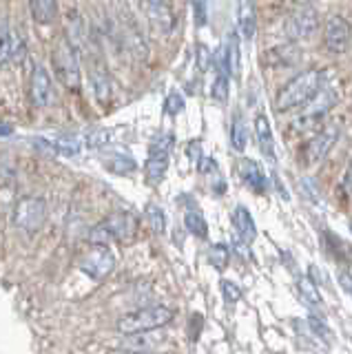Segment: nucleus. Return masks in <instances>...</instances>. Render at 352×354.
Wrapping results in <instances>:
<instances>
[{
	"label": "nucleus",
	"mask_w": 352,
	"mask_h": 354,
	"mask_svg": "<svg viewBox=\"0 0 352 354\" xmlns=\"http://www.w3.org/2000/svg\"><path fill=\"white\" fill-rule=\"evenodd\" d=\"M308 326H311V328L315 330V335H317L319 339H324V341H328V343H330V339H333V332H330L324 321H319L317 317H311V319H308Z\"/></svg>",
	"instance_id": "obj_32"
},
{
	"label": "nucleus",
	"mask_w": 352,
	"mask_h": 354,
	"mask_svg": "<svg viewBox=\"0 0 352 354\" xmlns=\"http://www.w3.org/2000/svg\"><path fill=\"white\" fill-rule=\"evenodd\" d=\"M299 60V51L295 47H277L268 53V64L272 66H290Z\"/></svg>",
	"instance_id": "obj_24"
},
{
	"label": "nucleus",
	"mask_w": 352,
	"mask_h": 354,
	"mask_svg": "<svg viewBox=\"0 0 352 354\" xmlns=\"http://www.w3.org/2000/svg\"><path fill=\"white\" fill-rule=\"evenodd\" d=\"M147 18L151 27L162 36L171 33L175 27V14L167 0H147Z\"/></svg>",
	"instance_id": "obj_13"
},
{
	"label": "nucleus",
	"mask_w": 352,
	"mask_h": 354,
	"mask_svg": "<svg viewBox=\"0 0 352 354\" xmlns=\"http://www.w3.org/2000/svg\"><path fill=\"white\" fill-rule=\"evenodd\" d=\"M51 147L58 155L73 158V155H78L82 151V142H80V138H75V136H60L56 140H51Z\"/></svg>",
	"instance_id": "obj_21"
},
{
	"label": "nucleus",
	"mask_w": 352,
	"mask_h": 354,
	"mask_svg": "<svg viewBox=\"0 0 352 354\" xmlns=\"http://www.w3.org/2000/svg\"><path fill=\"white\" fill-rule=\"evenodd\" d=\"M233 226L237 230V235L241 237V241L250 243L252 239L257 237V228H255V221H252L250 213L244 206H237L235 213H233Z\"/></svg>",
	"instance_id": "obj_16"
},
{
	"label": "nucleus",
	"mask_w": 352,
	"mask_h": 354,
	"mask_svg": "<svg viewBox=\"0 0 352 354\" xmlns=\"http://www.w3.org/2000/svg\"><path fill=\"white\" fill-rule=\"evenodd\" d=\"M104 166L111 173H115V175H129V173H133L136 169H138V164H136V160L131 158L129 153H124V151H113L109 158L104 160Z\"/></svg>",
	"instance_id": "obj_18"
},
{
	"label": "nucleus",
	"mask_w": 352,
	"mask_h": 354,
	"mask_svg": "<svg viewBox=\"0 0 352 354\" xmlns=\"http://www.w3.org/2000/svg\"><path fill=\"white\" fill-rule=\"evenodd\" d=\"M147 219L153 228L156 235H164V230H167V215H164V210L156 204H149L147 206Z\"/></svg>",
	"instance_id": "obj_27"
},
{
	"label": "nucleus",
	"mask_w": 352,
	"mask_h": 354,
	"mask_svg": "<svg viewBox=\"0 0 352 354\" xmlns=\"http://www.w3.org/2000/svg\"><path fill=\"white\" fill-rule=\"evenodd\" d=\"M200 149H202V144H200V142H191V144H189V158H191L193 162H197V160L202 158V155H200Z\"/></svg>",
	"instance_id": "obj_37"
},
{
	"label": "nucleus",
	"mask_w": 352,
	"mask_h": 354,
	"mask_svg": "<svg viewBox=\"0 0 352 354\" xmlns=\"http://www.w3.org/2000/svg\"><path fill=\"white\" fill-rule=\"evenodd\" d=\"M297 288H299L304 301H308L313 308H322V295H319L317 283L311 279V277H302L299 283H297Z\"/></svg>",
	"instance_id": "obj_25"
},
{
	"label": "nucleus",
	"mask_w": 352,
	"mask_h": 354,
	"mask_svg": "<svg viewBox=\"0 0 352 354\" xmlns=\"http://www.w3.org/2000/svg\"><path fill=\"white\" fill-rule=\"evenodd\" d=\"M222 292H224V299H226L228 304H237L239 299H241L239 286H237V283H233V281H228V279H224V281H222Z\"/></svg>",
	"instance_id": "obj_30"
},
{
	"label": "nucleus",
	"mask_w": 352,
	"mask_h": 354,
	"mask_svg": "<svg viewBox=\"0 0 352 354\" xmlns=\"http://www.w3.org/2000/svg\"><path fill=\"white\" fill-rule=\"evenodd\" d=\"M109 142V131L106 129H95L89 133V138H86V144H89L91 149H100Z\"/></svg>",
	"instance_id": "obj_31"
},
{
	"label": "nucleus",
	"mask_w": 352,
	"mask_h": 354,
	"mask_svg": "<svg viewBox=\"0 0 352 354\" xmlns=\"http://www.w3.org/2000/svg\"><path fill=\"white\" fill-rule=\"evenodd\" d=\"M184 224H186V228H189L191 235H195V237L204 239V237L208 235L206 219H204V215H202V213H197V210H189V213H186Z\"/></svg>",
	"instance_id": "obj_26"
},
{
	"label": "nucleus",
	"mask_w": 352,
	"mask_h": 354,
	"mask_svg": "<svg viewBox=\"0 0 352 354\" xmlns=\"http://www.w3.org/2000/svg\"><path fill=\"white\" fill-rule=\"evenodd\" d=\"M255 131H257V140H259V149L266 155L268 160H275V142H272V129L268 124L266 115H257L255 118Z\"/></svg>",
	"instance_id": "obj_19"
},
{
	"label": "nucleus",
	"mask_w": 352,
	"mask_h": 354,
	"mask_svg": "<svg viewBox=\"0 0 352 354\" xmlns=\"http://www.w3.org/2000/svg\"><path fill=\"white\" fill-rule=\"evenodd\" d=\"M25 60V40L9 27L7 20H0V64L23 62Z\"/></svg>",
	"instance_id": "obj_10"
},
{
	"label": "nucleus",
	"mask_w": 352,
	"mask_h": 354,
	"mask_svg": "<svg viewBox=\"0 0 352 354\" xmlns=\"http://www.w3.org/2000/svg\"><path fill=\"white\" fill-rule=\"evenodd\" d=\"M138 230V221L131 213H113L111 217H106L102 224H98L91 230V243H106L109 241H124L131 239Z\"/></svg>",
	"instance_id": "obj_4"
},
{
	"label": "nucleus",
	"mask_w": 352,
	"mask_h": 354,
	"mask_svg": "<svg viewBox=\"0 0 352 354\" xmlns=\"http://www.w3.org/2000/svg\"><path fill=\"white\" fill-rule=\"evenodd\" d=\"M237 22H239V31L246 40H252L257 29V14H255V5L252 0H239L237 3Z\"/></svg>",
	"instance_id": "obj_14"
},
{
	"label": "nucleus",
	"mask_w": 352,
	"mask_h": 354,
	"mask_svg": "<svg viewBox=\"0 0 352 354\" xmlns=\"http://www.w3.org/2000/svg\"><path fill=\"white\" fill-rule=\"evenodd\" d=\"M184 111V100L180 93H171L167 97V102H164V113H169V115H180Z\"/></svg>",
	"instance_id": "obj_29"
},
{
	"label": "nucleus",
	"mask_w": 352,
	"mask_h": 354,
	"mask_svg": "<svg viewBox=\"0 0 352 354\" xmlns=\"http://www.w3.org/2000/svg\"><path fill=\"white\" fill-rule=\"evenodd\" d=\"M45 219H47V204L42 197H23L18 199V204L14 208V224L34 235L38 232L42 226H45Z\"/></svg>",
	"instance_id": "obj_5"
},
{
	"label": "nucleus",
	"mask_w": 352,
	"mask_h": 354,
	"mask_svg": "<svg viewBox=\"0 0 352 354\" xmlns=\"http://www.w3.org/2000/svg\"><path fill=\"white\" fill-rule=\"evenodd\" d=\"M326 47L333 53H346L350 49V25L346 18L333 16L326 22Z\"/></svg>",
	"instance_id": "obj_12"
},
{
	"label": "nucleus",
	"mask_w": 352,
	"mask_h": 354,
	"mask_svg": "<svg viewBox=\"0 0 352 354\" xmlns=\"http://www.w3.org/2000/svg\"><path fill=\"white\" fill-rule=\"evenodd\" d=\"M56 77L67 88H80V55L67 38H60L51 55Z\"/></svg>",
	"instance_id": "obj_3"
},
{
	"label": "nucleus",
	"mask_w": 352,
	"mask_h": 354,
	"mask_svg": "<svg viewBox=\"0 0 352 354\" xmlns=\"http://www.w3.org/2000/svg\"><path fill=\"white\" fill-rule=\"evenodd\" d=\"M339 281H341V288H344L346 292L352 290V283H350V272L348 270H341L339 272Z\"/></svg>",
	"instance_id": "obj_38"
},
{
	"label": "nucleus",
	"mask_w": 352,
	"mask_h": 354,
	"mask_svg": "<svg viewBox=\"0 0 352 354\" xmlns=\"http://www.w3.org/2000/svg\"><path fill=\"white\" fill-rule=\"evenodd\" d=\"M211 51L206 49V44H197V66H200L202 71H206L208 66H211Z\"/></svg>",
	"instance_id": "obj_34"
},
{
	"label": "nucleus",
	"mask_w": 352,
	"mask_h": 354,
	"mask_svg": "<svg viewBox=\"0 0 352 354\" xmlns=\"http://www.w3.org/2000/svg\"><path fill=\"white\" fill-rule=\"evenodd\" d=\"M173 149V136L171 133H164V136L156 138L151 142V149H149V160H147V182L149 184H158L162 182L164 173L169 169V155Z\"/></svg>",
	"instance_id": "obj_6"
},
{
	"label": "nucleus",
	"mask_w": 352,
	"mask_h": 354,
	"mask_svg": "<svg viewBox=\"0 0 352 354\" xmlns=\"http://www.w3.org/2000/svg\"><path fill=\"white\" fill-rule=\"evenodd\" d=\"M14 129L9 127V124H0V136H12Z\"/></svg>",
	"instance_id": "obj_39"
},
{
	"label": "nucleus",
	"mask_w": 352,
	"mask_h": 354,
	"mask_svg": "<svg viewBox=\"0 0 352 354\" xmlns=\"http://www.w3.org/2000/svg\"><path fill=\"white\" fill-rule=\"evenodd\" d=\"M197 25H206V0H193Z\"/></svg>",
	"instance_id": "obj_36"
},
{
	"label": "nucleus",
	"mask_w": 352,
	"mask_h": 354,
	"mask_svg": "<svg viewBox=\"0 0 352 354\" xmlns=\"http://www.w3.org/2000/svg\"><path fill=\"white\" fill-rule=\"evenodd\" d=\"M113 266H115V257L104 243H93L80 259V270L84 274H89L95 281H100L106 274H111Z\"/></svg>",
	"instance_id": "obj_7"
},
{
	"label": "nucleus",
	"mask_w": 352,
	"mask_h": 354,
	"mask_svg": "<svg viewBox=\"0 0 352 354\" xmlns=\"http://www.w3.org/2000/svg\"><path fill=\"white\" fill-rule=\"evenodd\" d=\"M322 82H324V73L319 69H308L299 75H295L293 80L277 93L275 109L284 113V111H293L297 106H304L308 100L322 88Z\"/></svg>",
	"instance_id": "obj_1"
},
{
	"label": "nucleus",
	"mask_w": 352,
	"mask_h": 354,
	"mask_svg": "<svg viewBox=\"0 0 352 354\" xmlns=\"http://www.w3.org/2000/svg\"><path fill=\"white\" fill-rule=\"evenodd\" d=\"M293 3H297V5H308L311 0H293Z\"/></svg>",
	"instance_id": "obj_40"
},
{
	"label": "nucleus",
	"mask_w": 352,
	"mask_h": 354,
	"mask_svg": "<svg viewBox=\"0 0 352 354\" xmlns=\"http://www.w3.org/2000/svg\"><path fill=\"white\" fill-rule=\"evenodd\" d=\"M29 9H31V16H34L36 22H40V25H49L58 14V3L56 0H29Z\"/></svg>",
	"instance_id": "obj_20"
},
{
	"label": "nucleus",
	"mask_w": 352,
	"mask_h": 354,
	"mask_svg": "<svg viewBox=\"0 0 352 354\" xmlns=\"http://www.w3.org/2000/svg\"><path fill=\"white\" fill-rule=\"evenodd\" d=\"M228 259H230V250L224 243H215V246L208 250V261H211V266H215L217 270H224L228 266Z\"/></svg>",
	"instance_id": "obj_28"
},
{
	"label": "nucleus",
	"mask_w": 352,
	"mask_h": 354,
	"mask_svg": "<svg viewBox=\"0 0 352 354\" xmlns=\"http://www.w3.org/2000/svg\"><path fill=\"white\" fill-rule=\"evenodd\" d=\"M248 142V131H246V122L241 118V113H235L233 124H230V144H233L235 151H244Z\"/></svg>",
	"instance_id": "obj_22"
},
{
	"label": "nucleus",
	"mask_w": 352,
	"mask_h": 354,
	"mask_svg": "<svg viewBox=\"0 0 352 354\" xmlns=\"http://www.w3.org/2000/svg\"><path fill=\"white\" fill-rule=\"evenodd\" d=\"M224 62H226V71L228 75L237 77L239 75V64H241V53H239V36L233 31L228 33L226 38V47H224Z\"/></svg>",
	"instance_id": "obj_17"
},
{
	"label": "nucleus",
	"mask_w": 352,
	"mask_h": 354,
	"mask_svg": "<svg viewBox=\"0 0 352 354\" xmlns=\"http://www.w3.org/2000/svg\"><path fill=\"white\" fill-rule=\"evenodd\" d=\"M239 175H241V180H244L255 193H263V191H266V175L261 173V169H259L255 162L241 160L239 162Z\"/></svg>",
	"instance_id": "obj_15"
},
{
	"label": "nucleus",
	"mask_w": 352,
	"mask_h": 354,
	"mask_svg": "<svg viewBox=\"0 0 352 354\" xmlns=\"http://www.w3.org/2000/svg\"><path fill=\"white\" fill-rule=\"evenodd\" d=\"M317 29H319V16L311 7L299 9L297 14H293L286 20V25H284V33L290 40H308L315 36Z\"/></svg>",
	"instance_id": "obj_9"
},
{
	"label": "nucleus",
	"mask_w": 352,
	"mask_h": 354,
	"mask_svg": "<svg viewBox=\"0 0 352 354\" xmlns=\"http://www.w3.org/2000/svg\"><path fill=\"white\" fill-rule=\"evenodd\" d=\"M197 169L204 175H211V173H217V162L211 160V158H200L197 160Z\"/></svg>",
	"instance_id": "obj_35"
},
{
	"label": "nucleus",
	"mask_w": 352,
	"mask_h": 354,
	"mask_svg": "<svg viewBox=\"0 0 352 354\" xmlns=\"http://www.w3.org/2000/svg\"><path fill=\"white\" fill-rule=\"evenodd\" d=\"M202 326H204V317L191 315V319H189V339L191 341H197V337H200V332H202Z\"/></svg>",
	"instance_id": "obj_33"
},
{
	"label": "nucleus",
	"mask_w": 352,
	"mask_h": 354,
	"mask_svg": "<svg viewBox=\"0 0 352 354\" xmlns=\"http://www.w3.org/2000/svg\"><path fill=\"white\" fill-rule=\"evenodd\" d=\"M341 136V129L335 124V127H326L317 133V136L308 142L306 147V164H317L322 162L326 155L330 153V149L335 147L337 138Z\"/></svg>",
	"instance_id": "obj_11"
},
{
	"label": "nucleus",
	"mask_w": 352,
	"mask_h": 354,
	"mask_svg": "<svg viewBox=\"0 0 352 354\" xmlns=\"http://www.w3.org/2000/svg\"><path fill=\"white\" fill-rule=\"evenodd\" d=\"M173 319V310L167 306H151V308H142L136 313L124 315L118 321V330L122 335H142V332H153L162 326H167Z\"/></svg>",
	"instance_id": "obj_2"
},
{
	"label": "nucleus",
	"mask_w": 352,
	"mask_h": 354,
	"mask_svg": "<svg viewBox=\"0 0 352 354\" xmlns=\"http://www.w3.org/2000/svg\"><path fill=\"white\" fill-rule=\"evenodd\" d=\"M102 64H98V69L93 71L91 80H93V91L98 95V100L104 104L109 97H111V77H109V73L104 69H100Z\"/></svg>",
	"instance_id": "obj_23"
},
{
	"label": "nucleus",
	"mask_w": 352,
	"mask_h": 354,
	"mask_svg": "<svg viewBox=\"0 0 352 354\" xmlns=\"http://www.w3.org/2000/svg\"><path fill=\"white\" fill-rule=\"evenodd\" d=\"M29 100L36 109H47L53 104V100H56L51 75L47 73L45 66H40V64L34 66V71H31V77H29Z\"/></svg>",
	"instance_id": "obj_8"
}]
</instances>
